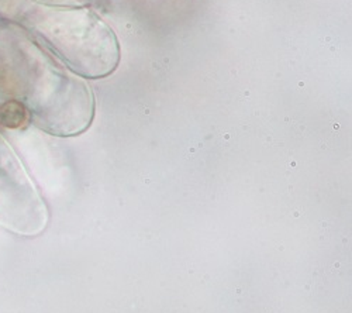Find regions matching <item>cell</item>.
Wrapping results in <instances>:
<instances>
[{"mask_svg": "<svg viewBox=\"0 0 352 313\" xmlns=\"http://www.w3.org/2000/svg\"><path fill=\"white\" fill-rule=\"evenodd\" d=\"M28 118L27 107L19 100H8L0 106V125L6 129H20Z\"/></svg>", "mask_w": 352, "mask_h": 313, "instance_id": "obj_1", "label": "cell"}]
</instances>
